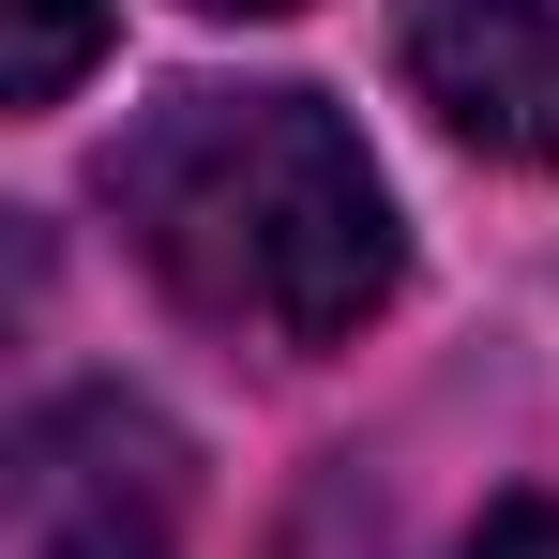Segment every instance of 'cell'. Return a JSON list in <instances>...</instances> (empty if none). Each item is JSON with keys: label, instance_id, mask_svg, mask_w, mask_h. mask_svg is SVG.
Instances as JSON below:
<instances>
[{"label": "cell", "instance_id": "cell-3", "mask_svg": "<svg viewBox=\"0 0 559 559\" xmlns=\"http://www.w3.org/2000/svg\"><path fill=\"white\" fill-rule=\"evenodd\" d=\"M408 92L499 167H559V0H393Z\"/></svg>", "mask_w": 559, "mask_h": 559}, {"label": "cell", "instance_id": "cell-4", "mask_svg": "<svg viewBox=\"0 0 559 559\" xmlns=\"http://www.w3.org/2000/svg\"><path fill=\"white\" fill-rule=\"evenodd\" d=\"M92 31H106V0H15V76H0V92H15V106H61L76 61H92Z\"/></svg>", "mask_w": 559, "mask_h": 559}, {"label": "cell", "instance_id": "cell-2", "mask_svg": "<svg viewBox=\"0 0 559 559\" xmlns=\"http://www.w3.org/2000/svg\"><path fill=\"white\" fill-rule=\"evenodd\" d=\"M197 468L136 393H46L15 424V559H182Z\"/></svg>", "mask_w": 559, "mask_h": 559}, {"label": "cell", "instance_id": "cell-1", "mask_svg": "<svg viewBox=\"0 0 559 559\" xmlns=\"http://www.w3.org/2000/svg\"><path fill=\"white\" fill-rule=\"evenodd\" d=\"M152 287L242 348H348L393 302V182L318 92H167L106 167Z\"/></svg>", "mask_w": 559, "mask_h": 559}, {"label": "cell", "instance_id": "cell-6", "mask_svg": "<svg viewBox=\"0 0 559 559\" xmlns=\"http://www.w3.org/2000/svg\"><path fill=\"white\" fill-rule=\"evenodd\" d=\"M197 15H287V0H197Z\"/></svg>", "mask_w": 559, "mask_h": 559}, {"label": "cell", "instance_id": "cell-5", "mask_svg": "<svg viewBox=\"0 0 559 559\" xmlns=\"http://www.w3.org/2000/svg\"><path fill=\"white\" fill-rule=\"evenodd\" d=\"M468 559H559V499H499V514H484V545Z\"/></svg>", "mask_w": 559, "mask_h": 559}]
</instances>
